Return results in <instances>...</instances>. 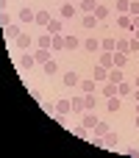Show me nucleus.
Masks as SVG:
<instances>
[{"label":"nucleus","mask_w":139,"mask_h":158,"mask_svg":"<svg viewBox=\"0 0 139 158\" xmlns=\"http://www.w3.org/2000/svg\"><path fill=\"white\" fill-rule=\"evenodd\" d=\"M17 17H20V22H22V25H31V22H33V19H36V11H31V8H28V6H22V8H20V14H17Z\"/></svg>","instance_id":"nucleus-1"},{"label":"nucleus","mask_w":139,"mask_h":158,"mask_svg":"<svg viewBox=\"0 0 139 158\" xmlns=\"http://www.w3.org/2000/svg\"><path fill=\"white\" fill-rule=\"evenodd\" d=\"M36 44V39L31 36V33H20L17 36V47H22V50H28V47H33Z\"/></svg>","instance_id":"nucleus-2"},{"label":"nucleus","mask_w":139,"mask_h":158,"mask_svg":"<svg viewBox=\"0 0 139 158\" xmlns=\"http://www.w3.org/2000/svg\"><path fill=\"white\" fill-rule=\"evenodd\" d=\"M92 81H95V83H106V81H109V69H106V67H95V69H92Z\"/></svg>","instance_id":"nucleus-3"},{"label":"nucleus","mask_w":139,"mask_h":158,"mask_svg":"<svg viewBox=\"0 0 139 158\" xmlns=\"http://www.w3.org/2000/svg\"><path fill=\"white\" fill-rule=\"evenodd\" d=\"M111 128H109V122H98L95 128H92V139H106V133H109Z\"/></svg>","instance_id":"nucleus-4"},{"label":"nucleus","mask_w":139,"mask_h":158,"mask_svg":"<svg viewBox=\"0 0 139 158\" xmlns=\"http://www.w3.org/2000/svg\"><path fill=\"white\" fill-rule=\"evenodd\" d=\"M75 11H78V8H75L72 3H64V6L59 8V17H61V19H72V17H75Z\"/></svg>","instance_id":"nucleus-5"},{"label":"nucleus","mask_w":139,"mask_h":158,"mask_svg":"<svg viewBox=\"0 0 139 158\" xmlns=\"http://www.w3.org/2000/svg\"><path fill=\"white\" fill-rule=\"evenodd\" d=\"M117 25H120L123 31H134V17H131V14H120V17H117Z\"/></svg>","instance_id":"nucleus-6"},{"label":"nucleus","mask_w":139,"mask_h":158,"mask_svg":"<svg viewBox=\"0 0 139 158\" xmlns=\"http://www.w3.org/2000/svg\"><path fill=\"white\" fill-rule=\"evenodd\" d=\"M20 33H22V28H20V25H14V22L3 28V36H6V39H14V42H17V36H20Z\"/></svg>","instance_id":"nucleus-7"},{"label":"nucleus","mask_w":139,"mask_h":158,"mask_svg":"<svg viewBox=\"0 0 139 158\" xmlns=\"http://www.w3.org/2000/svg\"><path fill=\"white\" fill-rule=\"evenodd\" d=\"M61 81H64V86H70V89H75V86L81 83V78H78V72H75V69H72V72H64V78H61Z\"/></svg>","instance_id":"nucleus-8"},{"label":"nucleus","mask_w":139,"mask_h":158,"mask_svg":"<svg viewBox=\"0 0 139 158\" xmlns=\"http://www.w3.org/2000/svg\"><path fill=\"white\" fill-rule=\"evenodd\" d=\"M33 64H36V58H33L31 53H25V56H20V61H17V67H20V69H31Z\"/></svg>","instance_id":"nucleus-9"},{"label":"nucleus","mask_w":139,"mask_h":158,"mask_svg":"<svg viewBox=\"0 0 139 158\" xmlns=\"http://www.w3.org/2000/svg\"><path fill=\"white\" fill-rule=\"evenodd\" d=\"M42 72H45L47 78H53V75H59V64L50 58V61H45V64H42Z\"/></svg>","instance_id":"nucleus-10"},{"label":"nucleus","mask_w":139,"mask_h":158,"mask_svg":"<svg viewBox=\"0 0 139 158\" xmlns=\"http://www.w3.org/2000/svg\"><path fill=\"white\" fill-rule=\"evenodd\" d=\"M45 28H47V33L53 36V33H61V31H64V22H61V19H50Z\"/></svg>","instance_id":"nucleus-11"},{"label":"nucleus","mask_w":139,"mask_h":158,"mask_svg":"<svg viewBox=\"0 0 139 158\" xmlns=\"http://www.w3.org/2000/svg\"><path fill=\"white\" fill-rule=\"evenodd\" d=\"M78 47H81V39L78 36H72V33L64 36V50H78Z\"/></svg>","instance_id":"nucleus-12"},{"label":"nucleus","mask_w":139,"mask_h":158,"mask_svg":"<svg viewBox=\"0 0 139 158\" xmlns=\"http://www.w3.org/2000/svg\"><path fill=\"white\" fill-rule=\"evenodd\" d=\"M100 67L111 69V67H114V53H106V50H100Z\"/></svg>","instance_id":"nucleus-13"},{"label":"nucleus","mask_w":139,"mask_h":158,"mask_svg":"<svg viewBox=\"0 0 139 158\" xmlns=\"http://www.w3.org/2000/svg\"><path fill=\"white\" fill-rule=\"evenodd\" d=\"M125 94H134V86L128 81H120L117 83V97H125Z\"/></svg>","instance_id":"nucleus-14"},{"label":"nucleus","mask_w":139,"mask_h":158,"mask_svg":"<svg viewBox=\"0 0 139 158\" xmlns=\"http://www.w3.org/2000/svg\"><path fill=\"white\" fill-rule=\"evenodd\" d=\"M53 111H56V114H72V106H70V100H59V103L53 106Z\"/></svg>","instance_id":"nucleus-15"},{"label":"nucleus","mask_w":139,"mask_h":158,"mask_svg":"<svg viewBox=\"0 0 139 158\" xmlns=\"http://www.w3.org/2000/svg\"><path fill=\"white\" fill-rule=\"evenodd\" d=\"M98 122H100V119H98V117H95L92 111H86V114H84V119H81V125H84V128H89V131H92V128H95Z\"/></svg>","instance_id":"nucleus-16"},{"label":"nucleus","mask_w":139,"mask_h":158,"mask_svg":"<svg viewBox=\"0 0 139 158\" xmlns=\"http://www.w3.org/2000/svg\"><path fill=\"white\" fill-rule=\"evenodd\" d=\"M36 47H45V50H50V47H53V36H50V33H42V36L36 39Z\"/></svg>","instance_id":"nucleus-17"},{"label":"nucleus","mask_w":139,"mask_h":158,"mask_svg":"<svg viewBox=\"0 0 139 158\" xmlns=\"http://www.w3.org/2000/svg\"><path fill=\"white\" fill-rule=\"evenodd\" d=\"M84 50H89V53H100V39H95V36L86 39V42H84Z\"/></svg>","instance_id":"nucleus-18"},{"label":"nucleus","mask_w":139,"mask_h":158,"mask_svg":"<svg viewBox=\"0 0 139 158\" xmlns=\"http://www.w3.org/2000/svg\"><path fill=\"white\" fill-rule=\"evenodd\" d=\"M33 58H36V64H45V61H50V50H45V47H36Z\"/></svg>","instance_id":"nucleus-19"},{"label":"nucleus","mask_w":139,"mask_h":158,"mask_svg":"<svg viewBox=\"0 0 139 158\" xmlns=\"http://www.w3.org/2000/svg\"><path fill=\"white\" fill-rule=\"evenodd\" d=\"M70 106H72V114H84V111H86L84 97H72V100H70Z\"/></svg>","instance_id":"nucleus-20"},{"label":"nucleus","mask_w":139,"mask_h":158,"mask_svg":"<svg viewBox=\"0 0 139 158\" xmlns=\"http://www.w3.org/2000/svg\"><path fill=\"white\" fill-rule=\"evenodd\" d=\"M114 42H117V39H111V36H103V39H100V50H106V53H114Z\"/></svg>","instance_id":"nucleus-21"},{"label":"nucleus","mask_w":139,"mask_h":158,"mask_svg":"<svg viewBox=\"0 0 139 158\" xmlns=\"http://www.w3.org/2000/svg\"><path fill=\"white\" fill-rule=\"evenodd\" d=\"M84 14H95V8H98V3L95 0H81V6H78Z\"/></svg>","instance_id":"nucleus-22"},{"label":"nucleus","mask_w":139,"mask_h":158,"mask_svg":"<svg viewBox=\"0 0 139 158\" xmlns=\"http://www.w3.org/2000/svg\"><path fill=\"white\" fill-rule=\"evenodd\" d=\"M114 50H117V53H128V56H131V47H128V39H117V42H114Z\"/></svg>","instance_id":"nucleus-23"},{"label":"nucleus","mask_w":139,"mask_h":158,"mask_svg":"<svg viewBox=\"0 0 139 158\" xmlns=\"http://www.w3.org/2000/svg\"><path fill=\"white\" fill-rule=\"evenodd\" d=\"M125 64H128V53H117V50H114V67L123 69Z\"/></svg>","instance_id":"nucleus-24"},{"label":"nucleus","mask_w":139,"mask_h":158,"mask_svg":"<svg viewBox=\"0 0 139 158\" xmlns=\"http://www.w3.org/2000/svg\"><path fill=\"white\" fill-rule=\"evenodd\" d=\"M109 81H111V83H120V81H123V69H120V67H111V69H109Z\"/></svg>","instance_id":"nucleus-25"},{"label":"nucleus","mask_w":139,"mask_h":158,"mask_svg":"<svg viewBox=\"0 0 139 158\" xmlns=\"http://www.w3.org/2000/svg\"><path fill=\"white\" fill-rule=\"evenodd\" d=\"M72 136H75V139H89V128L75 125V128H72Z\"/></svg>","instance_id":"nucleus-26"},{"label":"nucleus","mask_w":139,"mask_h":158,"mask_svg":"<svg viewBox=\"0 0 139 158\" xmlns=\"http://www.w3.org/2000/svg\"><path fill=\"white\" fill-rule=\"evenodd\" d=\"M95 17H98V22H100V19H106V17H109V6L98 3V8H95Z\"/></svg>","instance_id":"nucleus-27"},{"label":"nucleus","mask_w":139,"mask_h":158,"mask_svg":"<svg viewBox=\"0 0 139 158\" xmlns=\"http://www.w3.org/2000/svg\"><path fill=\"white\" fill-rule=\"evenodd\" d=\"M33 22H36V25H42V28H45V25H47V22H50V14H47V11H36V19H33Z\"/></svg>","instance_id":"nucleus-28"},{"label":"nucleus","mask_w":139,"mask_h":158,"mask_svg":"<svg viewBox=\"0 0 139 158\" xmlns=\"http://www.w3.org/2000/svg\"><path fill=\"white\" fill-rule=\"evenodd\" d=\"M78 86H81V92H84V94H92V92H95V86H98V83H95V81H81V83H78Z\"/></svg>","instance_id":"nucleus-29"},{"label":"nucleus","mask_w":139,"mask_h":158,"mask_svg":"<svg viewBox=\"0 0 139 158\" xmlns=\"http://www.w3.org/2000/svg\"><path fill=\"white\" fill-rule=\"evenodd\" d=\"M103 97H117V83H111V81H109V83L103 86Z\"/></svg>","instance_id":"nucleus-30"},{"label":"nucleus","mask_w":139,"mask_h":158,"mask_svg":"<svg viewBox=\"0 0 139 158\" xmlns=\"http://www.w3.org/2000/svg\"><path fill=\"white\" fill-rule=\"evenodd\" d=\"M53 50H64V33H53Z\"/></svg>","instance_id":"nucleus-31"},{"label":"nucleus","mask_w":139,"mask_h":158,"mask_svg":"<svg viewBox=\"0 0 139 158\" xmlns=\"http://www.w3.org/2000/svg\"><path fill=\"white\" fill-rule=\"evenodd\" d=\"M95 103H98V100H95V92H92V94H84V106H86V111H95Z\"/></svg>","instance_id":"nucleus-32"},{"label":"nucleus","mask_w":139,"mask_h":158,"mask_svg":"<svg viewBox=\"0 0 139 158\" xmlns=\"http://www.w3.org/2000/svg\"><path fill=\"white\" fill-rule=\"evenodd\" d=\"M95 25H98V17L95 14H86L84 17V28H95Z\"/></svg>","instance_id":"nucleus-33"},{"label":"nucleus","mask_w":139,"mask_h":158,"mask_svg":"<svg viewBox=\"0 0 139 158\" xmlns=\"http://www.w3.org/2000/svg\"><path fill=\"white\" fill-rule=\"evenodd\" d=\"M109 111H111V114L120 111V97H109Z\"/></svg>","instance_id":"nucleus-34"},{"label":"nucleus","mask_w":139,"mask_h":158,"mask_svg":"<svg viewBox=\"0 0 139 158\" xmlns=\"http://www.w3.org/2000/svg\"><path fill=\"white\" fill-rule=\"evenodd\" d=\"M128 6L131 0H117V14H128Z\"/></svg>","instance_id":"nucleus-35"},{"label":"nucleus","mask_w":139,"mask_h":158,"mask_svg":"<svg viewBox=\"0 0 139 158\" xmlns=\"http://www.w3.org/2000/svg\"><path fill=\"white\" fill-rule=\"evenodd\" d=\"M128 47H131V53H139V39H137V36L128 39Z\"/></svg>","instance_id":"nucleus-36"},{"label":"nucleus","mask_w":139,"mask_h":158,"mask_svg":"<svg viewBox=\"0 0 139 158\" xmlns=\"http://www.w3.org/2000/svg\"><path fill=\"white\" fill-rule=\"evenodd\" d=\"M128 14H131V17H137V14H139V0H131V6H128Z\"/></svg>","instance_id":"nucleus-37"},{"label":"nucleus","mask_w":139,"mask_h":158,"mask_svg":"<svg viewBox=\"0 0 139 158\" xmlns=\"http://www.w3.org/2000/svg\"><path fill=\"white\" fill-rule=\"evenodd\" d=\"M0 22H3V28H6V25H11V17H8V14L3 11V17H0Z\"/></svg>","instance_id":"nucleus-38"},{"label":"nucleus","mask_w":139,"mask_h":158,"mask_svg":"<svg viewBox=\"0 0 139 158\" xmlns=\"http://www.w3.org/2000/svg\"><path fill=\"white\" fill-rule=\"evenodd\" d=\"M137 28H139V14L134 17V31H137Z\"/></svg>","instance_id":"nucleus-39"},{"label":"nucleus","mask_w":139,"mask_h":158,"mask_svg":"<svg viewBox=\"0 0 139 158\" xmlns=\"http://www.w3.org/2000/svg\"><path fill=\"white\" fill-rule=\"evenodd\" d=\"M134 97H137V100H139V89H137V92H134Z\"/></svg>","instance_id":"nucleus-40"},{"label":"nucleus","mask_w":139,"mask_h":158,"mask_svg":"<svg viewBox=\"0 0 139 158\" xmlns=\"http://www.w3.org/2000/svg\"><path fill=\"white\" fill-rule=\"evenodd\" d=\"M134 36H137V39H139V28H137V31H134Z\"/></svg>","instance_id":"nucleus-41"},{"label":"nucleus","mask_w":139,"mask_h":158,"mask_svg":"<svg viewBox=\"0 0 139 158\" xmlns=\"http://www.w3.org/2000/svg\"><path fill=\"white\" fill-rule=\"evenodd\" d=\"M134 86H137V89H139V75H137V83H134Z\"/></svg>","instance_id":"nucleus-42"},{"label":"nucleus","mask_w":139,"mask_h":158,"mask_svg":"<svg viewBox=\"0 0 139 158\" xmlns=\"http://www.w3.org/2000/svg\"><path fill=\"white\" fill-rule=\"evenodd\" d=\"M137 128H139V114H137Z\"/></svg>","instance_id":"nucleus-43"},{"label":"nucleus","mask_w":139,"mask_h":158,"mask_svg":"<svg viewBox=\"0 0 139 158\" xmlns=\"http://www.w3.org/2000/svg\"><path fill=\"white\" fill-rule=\"evenodd\" d=\"M137 114H139V100H137Z\"/></svg>","instance_id":"nucleus-44"}]
</instances>
